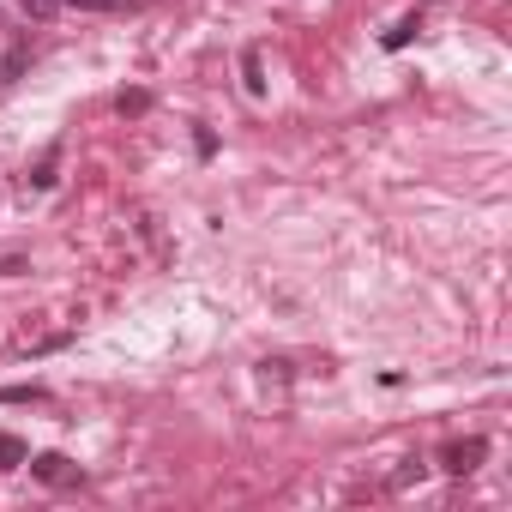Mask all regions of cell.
I'll return each mask as SVG.
<instances>
[{
	"label": "cell",
	"mask_w": 512,
	"mask_h": 512,
	"mask_svg": "<svg viewBox=\"0 0 512 512\" xmlns=\"http://www.w3.org/2000/svg\"><path fill=\"white\" fill-rule=\"evenodd\" d=\"M25 458H31V452H25V440H19V434H0V470H19Z\"/></svg>",
	"instance_id": "277c9868"
},
{
	"label": "cell",
	"mask_w": 512,
	"mask_h": 512,
	"mask_svg": "<svg viewBox=\"0 0 512 512\" xmlns=\"http://www.w3.org/2000/svg\"><path fill=\"white\" fill-rule=\"evenodd\" d=\"M31 187H55V151L37 163V175H31Z\"/></svg>",
	"instance_id": "9c48e42d"
},
{
	"label": "cell",
	"mask_w": 512,
	"mask_h": 512,
	"mask_svg": "<svg viewBox=\"0 0 512 512\" xmlns=\"http://www.w3.org/2000/svg\"><path fill=\"white\" fill-rule=\"evenodd\" d=\"M241 79H247V97H266V79H260V49L241 55Z\"/></svg>",
	"instance_id": "3957f363"
},
{
	"label": "cell",
	"mask_w": 512,
	"mask_h": 512,
	"mask_svg": "<svg viewBox=\"0 0 512 512\" xmlns=\"http://www.w3.org/2000/svg\"><path fill=\"white\" fill-rule=\"evenodd\" d=\"M61 7H79V13H121L127 0H61Z\"/></svg>",
	"instance_id": "ba28073f"
},
{
	"label": "cell",
	"mask_w": 512,
	"mask_h": 512,
	"mask_svg": "<svg viewBox=\"0 0 512 512\" xmlns=\"http://www.w3.org/2000/svg\"><path fill=\"white\" fill-rule=\"evenodd\" d=\"M19 7H25V13H31V19H49V13H55V7H61V0H19Z\"/></svg>",
	"instance_id": "30bf717a"
},
{
	"label": "cell",
	"mask_w": 512,
	"mask_h": 512,
	"mask_svg": "<svg viewBox=\"0 0 512 512\" xmlns=\"http://www.w3.org/2000/svg\"><path fill=\"white\" fill-rule=\"evenodd\" d=\"M115 109H121V115H145V109H151V97H145V91H121V97H115Z\"/></svg>",
	"instance_id": "52a82bcc"
},
{
	"label": "cell",
	"mask_w": 512,
	"mask_h": 512,
	"mask_svg": "<svg viewBox=\"0 0 512 512\" xmlns=\"http://www.w3.org/2000/svg\"><path fill=\"white\" fill-rule=\"evenodd\" d=\"M25 464H31V476H37V482H49V488L79 482V464H73L67 452H37V458H25Z\"/></svg>",
	"instance_id": "6da1fadb"
},
{
	"label": "cell",
	"mask_w": 512,
	"mask_h": 512,
	"mask_svg": "<svg viewBox=\"0 0 512 512\" xmlns=\"http://www.w3.org/2000/svg\"><path fill=\"white\" fill-rule=\"evenodd\" d=\"M482 458H488V440H476V434H470V440H452V446L440 452V470H452V476H470Z\"/></svg>",
	"instance_id": "7a4b0ae2"
},
{
	"label": "cell",
	"mask_w": 512,
	"mask_h": 512,
	"mask_svg": "<svg viewBox=\"0 0 512 512\" xmlns=\"http://www.w3.org/2000/svg\"><path fill=\"white\" fill-rule=\"evenodd\" d=\"M31 67V49H13L7 61H0V91H7V85H19V73Z\"/></svg>",
	"instance_id": "5b68a950"
},
{
	"label": "cell",
	"mask_w": 512,
	"mask_h": 512,
	"mask_svg": "<svg viewBox=\"0 0 512 512\" xmlns=\"http://www.w3.org/2000/svg\"><path fill=\"white\" fill-rule=\"evenodd\" d=\"M416 31H422V19H416V13H410V19H398V25L386 31V49H404V43H410Z\"/></svg>",
	"instance_id": "8992f818"
}]
</instances>
